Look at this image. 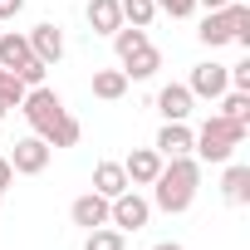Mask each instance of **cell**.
Masks as SVG:
<instances>
[{"instance_id":"obj_27","label":"cell","mask_w":250,"mask_h":250,"mask_svg":"<svg viewBox=\"0 0 250 250\" xmlns=\"http://www.w3.org/2000/svg\"><path fill=\"white\" fill-rule=\"evenodd\" d=\"M25 10V0H0V20H10V15H20Z\"/></svg>"},{"instance_id":"obj_9","label":"cell","mask_w":250,"mask_h":250,"mask_svg":"<svg viewBox=\"0 0 250 250\" xmlns=\"http://www.w3.org/2000/svg\"><path fill=\"white\" fill-rule=\"evenodd\" d=\"M191 103H196V98H191L187 83H167V88L157 93V108H162L167 123H187V118H191Z\"/></svg>"},{"instance_id":"obj_21","label":"cell","mask_w":250,"mask_h":250,"mask_svg":"<svg viewBox=\"0 0 250 250\" xmlns=\"http://www.w3.org/2000/svg\"><path fill=\"white\" fill-rule=\"evenodd\" d=\"M79 138H83V128H79V118H69V113L54 123L49 133H44V143H49V147H74Z\"/></svg>"},{"instance_id":"obj_8","label":"cell","mask_w":250,"mask_h":250,"mask_svg":"<svg viewBox=\"0 0 250 250\" xmlns=\"http://www.w3.org/2000/svg\"><path fill=\"white\" fill-rule=\"evenodd\" d=\"M25 40H30V54H35V59H44V64H59V59H64V35H59V25H35Z\"/></svg>"},{"instance_id":"obj_20","label":"cell","mask_w":250,"mask_h":250,"mask_svg":"<svg viewBox=\"0 0 250 250\" xmlns=\"http://www.w3.org/2000/svg\"><path fill=\"white\" fill-rule=\"evenodd\" d=\"M221 118H230V123H245V128H250V93H240V88H226V93H221Z\"/></svg>"},{"instance_id":"obj_12","label":"cell","mask_w":250,"mask_h":250,"mask_svg":"<svg viewBox=\"0 0 250 250\" xmlns=\"http://www.w3.org/2000/svg\"><path fill=\"white\" fill-rule=\"evenodd\" d=\"M93 191L108 196V201L128 191V172H123V162H98V167H93Z\"/></svg>"},{"instance_id":"obj_28","label":"cell","mask_w":250,"mask_h":250,"mask_svg":"<svg viewBox=\"0 0 250 250\" xmlns=\"http://www.w3.org/2000/svg\"><path fill=\"white\" fill-rule=\"evenodd\" d=\"M10 182H15V167H10V157H0V191H5Z\"/></svg>"},{"instance_id":"obj_11","label":"cell","mask_w":250,"mask_h":250,"mask_svg":"<svg viewBox=\"0 0 250 250\" xmlns=\"http://www.w3.org/2000/svg\"><path fill=\"white\" fill-rule=\"evenodd\" d=\"M157 152L162 157H191V128H187V123H162Z\"/></svg>"},{"instance_id":"obj_19","label":"cell","mask_w":250,"mask_h":250,"mask_svg":"<svg viewBox=\"0 0 250 250\" xmlns=\"http://www.w3.org/2000/svg\"><path fill=\"white\" fill-rule=\"evenodd\" d=\"M113 49H118V59L147 49V30H138V25H118V30H113Z\"/></svg>"},{"instance_id":"obj_25","label":"cell","mask_w":250,"mask_h":250,"mask_svg":"<svg viewBox=\"0 0 250 250\" xmlns=\"http://www.w3.org/2000/svg\"><path fill=\"white\" fill-rule=\"evenodd\" d=\"M44 74H49V64H44V59H30V64H20V69H15V79H20L25 88H40V83H44Z\"/></svg>"},{"instance_id":"obj_6","label":"cell","mask_w":250,"mask_h":250,"mask_svg":"<svg viewBox=\"0 0 250 250\" xmlns=\"http://www.w3.org/2000/svg\"><path fill=\"white\" fill-rule=\"evenodd\" d=\"M162 162H167V157H162L157 147H138L128 162H123V172H128V187H152V177L162 172Z\"/></svg>"},{"instance_id":"obj_22","label":"cell","mask_w":250,"mask_h":250,"mask_svg":"<svg viewBox=\"0 0 250 250\" xmlns=\"http://www.w3.org/2000/svg\"><path fill=\"white\" fill-rule=\"evenodd\" d=\"M118 10H123V20L138 25V30H147V25L157 20V5H152V0H118Z\"/></svg>"},{"instance_id":"obj_1","label":"cell","mask_w":250,"mask_h":250,"mask_svg":"<svg viewBox=\"0 0 250 250\" xmlns=\"http://www.w3.org/2000/svg\"><path fill=\"white\" fill-rule=\"evenodd\" d=\"M196 182H201V167L191 162V157H167L162 162V172L152 177V196H157V206L167 211V216H182L191 201H196Z\"/></svg>"},{"instance_id":"obj_30","label":"cell","mask_w":250,"mask_h":250,"mask_svg":"<svg viewBox=\"0 0 250 250\" xmlns=\"http://www.w3.org/2000/svg\"><path fill=\"white\" fill-rule=\"evenodd\" d=\"M196 5H206V10H221V5H230V0H196Z\"/></svg>"},{"instance_id":"obj_4","label":"cell","mask_w":250,"mask_h":250,"mask_svg":"<svg viewBox=\"0 0 250 250\" xmlns=\"http://www.w3.org/2000/svg\"><path fill=\"white\" fill-rule=\"evenodd\" d=\"M147 216H152V206L128 187V191H123V196H113L108 201V226H118L123 235H128V230H143L147 226Z\"/></svg>"},{"instance_id":"obj_3","label":"cell","mask_w":250,"mask_h":250,"mask_svg":"<svg viewBox=\"0 0 250 250\" xmlns=\"http://www.w3.org/2000/svg\"><path fill=\"white\" fill-rule=\"evenodd\" d=\"M20 108H25V118H30V128H35L40 138H44V133L54 128L59 118H64V98H59L54 88H44V83H40V88H30Z\"/></svg>"},{"instance_id":"obj_17","label":"cell","mask_w":250,"mask_h":250,"mask_svg":"<svg viewBox=\"0 0 250 250\" xmlns=\"http://www.w3.org/2000/svg\"><path fill=\"white\" fill-rule=\"evenodd\" d=\"M221 191H226V201L230 206H245L250 201V167H226V182H221Z\"/></svg>"},{"instance_id":"obj_32","label":"cell","mask_w":250,"mask_h":250,"mask_svg":"<svg viewBox=\"0 0 250 250\" xmlns=\"http://www.w3.org/2000/svg\"><path fill=\"white\" fill-rule=\"evenodd\" d=\"M0 196H5V191H0Z\"/></svg>"},{"instance_id":"obj_7","label":"cell","mask_w":250,"mask_h":250,"mask_svg":"<svg viewBox=\"0 0 250 250\" xmlns=\"http://www.w3.org/2000/svg\"><path fill=\"white\" fill-rule=\"evenodd\" d=\"M187 88H191V98H221V93L230 88V79H226V64H196Z\"/></svg>"},{"instance_id":"obj_16","label":"cell","mask_w":250,"mask_h":250,"mask_svg":"<svg viewBox=\"0 0 250 250\" xmlns=\"http://www.w3.org/2000/svg\"><path fill=\"white\" fill-rule=\"evenodd\" d=\"M157 69H162V54H157L152 44H147V49H138V54H128V59H123V74H128V83H133V79H152Z\"/></svg>"},{"instance_id":"obj_13","label":"cell","mask_w":250,"mask_h":250,"mask_svg":"<svg viewBox=\"0 0 250 250\" xmlns=\"http://www.w3.org/2000/svg\"><path fill=\"white\" fill-rule=\"evenodd\" d=\"M201 44L206 49H221V44H230V15H226V5L221 10H206V20H201Z\"/></svg>"},{"instance_id":"obj_18","label":"cell","mask_w":250,"mask_h":250,"mask_svg":"<svg viewBox=\"0 0 250 250\" xmlns=\"http://www.w3.org/2000/svg\"><path fill=\"white\" fill-rule=\"evenodd\" d=\"M123 93H128V74H123V69H98L93 74V98H123Z\"/></svg>"},{"instance_id":"obj_29","label":"cell","mask_w":250,"mask_h":250,"mask_svg":"<svg viewBox=\"0 0 250 250\" xmlns=\"http://www.w3.org/2000/svg\"><path fill=\"white\" fill-rule=\"evenodd\" d=\"M152 250H187V245H177V240H157Z\"/></svg>"},{"instance_id":"obj_31","label":"cell","mask_w":250,"mask_h":250,"mask_svg":"<svg viewBox=\"0 0 250 250\" xmlns=\"http://www.w3.org/2000/svg\"><path fill=\"white\" fill-rule=\"evenodd\" d=\"M5 113H10V108H5V103H0V118H5Z\"/></svg>"},{"instance_id":"obj_24","label":"cell","mask_w":250,"mask_h":250,"mask_svg":"<svg viewBox=\"0 0 250 250\" xmlns=\"http://www.w3.org/2000/svg\"><path fill=\"white\" fill-rule=\"evenodd\" d=\"M83 250H123V230L118 226H93L88 240H83Z\"/></svg>"},{"instance_id":"obj_10","label":"cell","mask_w":250,"mask_h":250,"mask_svg":"<svg viewBox=\"0 0 250 250\" xmlns=\"http://www.w3.org/2000/svg\"><path fill=\"white\" fill-rule=\"evenodd\" d=\"M69 216H74V226H83V230H93V226H108V196L88 191V196H79V201L69 206Z\"/></svg>"},{"instance_id":"obj_15","label":"cell","mask_w":250,"mask_h":250,"mask_svg":"<svg viewBox=\"0 0 250 250\" xmlns=\"http://www.w3.org/2000/svg\"><path fill=\"white\" fill-rule=\"evenodd\" d=\"M88 25H93V35H113L123 25L118 0H88Z\"/></svg>"},{"instance_id":"obj_23","label":"cell","mask_w":250,"mask_h":250,"mask_svg":"<svg viewBox=\"0 0 250 250\" xmlns=\"http://www.w3.org/2000/svg\"><path fill=\"white\" fill-rule=\"evenodd\" d=\"M226 15H230V44H250V5L230 0V5H226Z\"/></svg>"},{"instance_id":"obj_2","label":"cell","mask_w":250,"mask_h":250,"mask_svg":"<svg viewBox=\"0 0 250 250\" xmlns=\"http://www.w3.org/2000/svg\"><path fill=\"white\" fill-rule=\"evenodd\" d=\"M240 143H245V123H230L221 113L201 123V133H191V152H201V162H230Z\"/></svg>"},{"instance_id":"obj_14","label":"cell","mask_w":250,"mask_h":250,"mask_svg":"<svg viewBox=\"0 0 250 250\" xmlns=\"http://www.w3.org/2000/svg\"><path fill=\"white\" fill-rule=\"evenodd\" d=\"M35 54H30V40L25 35H15V30H5V35H0V69H20V64H30Z\"/></svg>"},{"instance_id":"obj_26","label":"cell","mask_w":250,"mask_h":250,"mask_svg":"<svg viewBox=\"0 0 250 250\" xmlns=\"http://www.w3.org/2000/svg\"><path fill=\"white\" fill-rule=\"evenodd\" d=\"M152 5H157L162 15H172V20H187V15L196 10V0H152Z\"/></svg>"},{"instance_id":"obj_5","label":"cell","mask_w":250,"mask_h":250,"mask_svg":"<svg viewBox=\"0 0 250 250\" xmlns=\"http://www.w3.org/2000/svg\"><path fill=\"white\" fill-rule=\"evenodd\" d=\"M49 152H54V147H49L40 133H30V138H20V143H15V152H10V167H15L20 177H40V172L49 167Z\"/></svg>"}]
</instances>
